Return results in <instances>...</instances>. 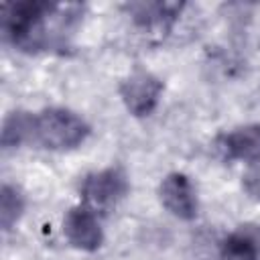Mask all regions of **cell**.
Instances as JSON below:
<instances>
[{"label": "cell", "instance_id": "6da1fadb", "mask_svg": "<svg viewBox=\"0 0 260 260\" xmlns=\"http://www.w3.org/2000/svg\"><path fill=\"white\" fill-rule=\"evenodd\" d=\"M53 6L47 2H12L2 6V28L14 47L39 51L47 45L45 16Z\"/></svg>", "mask_w": 260, "mask_h": 260}, {"label": "cell", "instance_id": "7a4b0ae2", "mask_svg": "<svg viewBox=\"0 0 260 260\" xmlns=\"http://www.w3.org/2000/svg\"><path fill=\"white\" fill-rule=\"evenodd\" d=\"M89 134V126L81 116L65 108H49L35 116V138L53 150L75 148Z\"/></svg>", "mask_w": 260, "mask_h": 260}, {"label": "cell", "instance_id": "3957f363", "mask_svg": "<svg viewBox=\"0 0 260 260\" xmlns=\"http://www.w3.org/2000/svg\"><path fill=\"white\" fill-rule=\"evenodd\" d=\"M126 189H128V181L120 169H104L85 177L81 185V195H83V203L93 211H98L116 205L126 195Z\"/></svg>", "mask_w": 260, "mask_h": 260}, {"label": "cell", "instance_id": "277c9868", "mask_svg": "<svg viewBox=\"0 0 260 260\" xmlns=\"http://www.w3.org/2000/svg\"><path fill=\"white\" fill-rule=\"evenodd\" d=\"M162 83L158 77L144 69H136L120 83V98L130 114L134 116H146L150 114L160 98Z\"/></svg>", "mask_w": 260, "mask_h": 260}, {"label": "cell", "instance_id": "5b68a950", "mask_svg": "<svg viewBox=\"0 0 260 260\" xmlns=\"http://www.w3.org/2000/svg\"><path fill=\"white\" fill-rule=\"evenodd\" d=\"M63 234L69 240V244H73L79 250L85 252H93L100 248L102 244V228L98 221V215L91 207H87L85 203L71 207L63 219Z\"/></svg>", "mask_w": 260, "mask_h": 260}, {"label": "cell", "instance_id": "8992f818", "mask_svg": "<svg viewBox=\"0 0 260 260\" xmlns=\"http://www.w3.org/2000/svg\"><path fill=\"white\" fill-rule=\"evenodd\" d=\"M162 205L179 219H193L197 215V193L193 183L183 173H171L158 187Z\"/></svg>", "mask_w": 260, "mask_h": 260}, {"label": "cell", "instance_id": "52a82bcc", "mask_svg": "<svg viewBox=\"0 0 260 260\" xmlns=\"http://www.w3.org/2000/svg\"><path fill=\"white\" fill-rule=\"evenodd\" d=\"M223 150L230 158L258 162L260 160V126L248 124L223 136Z\"/></svg>", "mask_w": 260, "mask_h": 260}, {"label": "cell", "instance_id": "ba28073f", "mask_svg": "<svg viewBox=\"0 0 260 260\" xmlns=\"http://www.w3.org/2000/svg\"><path fill=\"white\" fill-rule=\"evenodd\" d=\"M260 230L244 228L232 234L219 250L217 260H260Z\"/></svg>", "mask_w": 260, "mask_h": 260}, {"label": "cell", "instance_id": "9c48e42d", "mask_svg": "<svg viewBox=\"0 0 260 260\" xmlns=\"http://www.w3.org/2000/svg\"><path fill=\"white\" fill-rule=\"evenodd\" d=\"M30 136H35V116H30L28 112H12L4 120L2 144L6 148L18 146L20 142H24Z\"/></svg>", "mask_w": 260, "mask_h": 260}, {"label": "cell", "instance_id": "30bf717a", "mask_svg": "<svg viewBox=\"0 0 260 260\" xmlns=\"http://www.w3.org/2000/svg\"><path fill=\"white\" fill-rule=\"evenodd\" d=\"M24 209V197L22 193L12 185H2L0 193V221L4 230H10Z\"/></svg>", "mask_w": 260, "mask_h": 260}, {"label": "cell", "instance_id": "8fae6325", "mask_svg": "<svg viewBox=\"0 0 260 260\" xmlns=\"http://www.w3.org/2000/svg\"><path fill=\"white\" fill-rule=\"evenodd\" d=\"M246 187H248V191H252L254 195H260V167H256V169H252L248 175H246Z\"/></svg>", "mask_w": 260, "mask_h": 260}]
</instances>
